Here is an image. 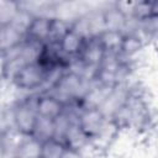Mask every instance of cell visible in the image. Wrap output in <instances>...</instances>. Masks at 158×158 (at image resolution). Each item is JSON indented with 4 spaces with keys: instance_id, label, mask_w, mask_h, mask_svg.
<instances>
[{
    "instance_id": "3",
    "label": "cell",
    "mask_w": 158,
    "mask_h": 158,
    "mask_svg": "<svg viewBox=\"0 0 158 158\" xmlns=\"http://www.w3.org/2000/svg\"><path fill=\"white\" fill-rule=\"evenodd\" d=\"M53 16H33L27 26L25 40L37 44H46L51 40Z\"/></svg>"
},
{
    "instance_id": "7",
    "label": "cell",
    "mask_w": 158,
    "mask_h": 158,
    "mask_svg": "<svg viewBox=\"0 0 158 158\" xmlns=\"http://www.w3.org/2000/svg\"><path fill=\"white\" fill-rule=\"evenodd\" d=\"M68 147L65 143L58 138H51L41 142L40 158H63Z\"/></svg>"
},
{
    "instance_id": "5",
    "label": "cell",
    "mask_w": 158,
    "mask_h": 158,
    "mask_svg": "<svg viewBox=\"0 0 158 158\" xmlns=\"http://www.w3.org/2000/svg\"><path fill=\"white\" fill-rule=\"evenodd\" d=\"M88 38H85L84 36H81L79 32H77L74 28H69V31L57 42L60 53L68 59H75L79 57L85 42Z\"/></svg>"
},
{
    "instance_id": "4",
    "label": "cell",
    "mask_w": 158,
    "mask_h": 158,
    "mask_svg": "<svg viewBox=\"0 0 158 158\" xmlns=\"http://www.w3.org/2000/svg\"><path fill=\"white\" fill-rule=\"evenodd\" d=\"M67 104L51 93H37L36 110L40 117L57 120L65 110Z\"/></svg>"
},
{
    "instance_id": "6",
    "label": "cell",
    "mask_w": 158,
    "mask_h": 158,
    "mask_svg": "<svg viewBox=\"0 0 158 158\" xmlns=\"http://www.w3.org/2000/svg\"><path fill=\"white\" fill-rule=\"evenodd\" d=\"M126 33L120 31H112V30H104L101 33L98 35V38L100 43L102 44L106 54L111 56H118L121 54L123 41H125Z\"/></svg>"
},
{
    "instance_id": "8",
    "label": "cell",
    "mask_w": 158,
    "mask_h": 158,
    "mask_svg": "<svg viewBox=\"0 0 158 158\" xmlns=\"http://www.w3.org/2000/svg\"><path fill=\"white\" fill-rule=\"evenodd\" d=\"M32 137L40 142H44L47 139L54 138L56 137V122H54V120H49V118H44V117L38 116L37 122L35 125Z\"/></svg>"
},
{
    "instance_id": "1",
    "label": "cell",
    "mask_w": 158,
    "mask_h": 158,
    "mask_svg": "<svg viewBox=\"0 0 158 158\" xmlns=\"http://www.w3.org/2000/svg\"><path fill=\"white\" fill-rule=\"evenodd\" d=\"M48 77L49 72L44 67H42L37 60H33L22 65L12 75L10 81L16 89L35 94L40 93V89H44Z\"/></svg>"
},
{
    "instance_id": "2",
    "label": "cell",
    "mask_w": 158,
    "mask_h": 158,
    "mask_svg": "<svg viewBox=\"0 0 158 158\" xmlns=\"http://www.w3.org/2000/svg\"><path fill=\"white\" fill-rule=\"evenodd\" d=\"M77 122L81 131L89 137L91 142L99 139L106 131L109 118L99 107L83 106L80 107L77 117Z\"/></svg>"
},
{
    "instance_id": "9",
    "label": "cell",
    "mask_w": 158,
    "mask_h": 158,
    "mask_svg": "<svg viewBox=\"0 0 158 158\" xmlns=\"http://www.w3.org/2000/svg\"><path fill=\"white\" fill-rule=\"evenodd\" d=\"M63 158H85V156L79 151H74V149L68 148L67 152L64 153Z\"/></svg>"
}]
</instances>
